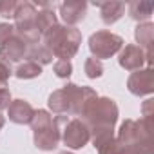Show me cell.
Listing matches in <instances>:
<instances>
[{
    "mask_svg": "<svg viewBox=\"0 0 154 154\" xmlns=\"http://www.w3.org/2000/svg\"><path fill=\"white\" fill-rule=\"evenodd\" d=\"M80 120L89 127L91 141L94 149H98L105 141L114 138V125L118 122V105L112 98L94 96L85 103Z\"/></svg>",
    "mask_w": 154,
    "mask_h": 154,
    "instance_id": "6da1fadb",
    "label": "cell"
},
{
    "mask_svg": "<svg viewBox=\"0 0 154 154\" xmlns=\"http://www.w3.org/2000/svg\"><path fill=\"white\" fill-rule=\"evenodd\" d=\"M98 96L93 87L76 85V84H65L62 89H56L49 94L47 105L49 109L58 116H80L85 103Z\"/></svg>",
    "mask_w": 154,
    "mask_h": 154,
    "instance_id": "7a4b0ae2",
    "label": "cell"
},
{
    "mask_svg": "<svg viewBox=\"0 0 154 154\" xmlns=\"http://www.w3.org/2000/svg\"><path fill=\"white\" fill-rule=\"evenodd\" d=\"M69 116H51L49 111L38 109L35 111L31 118V129H33V140L35 147L40 150H54L62 141V129L60 125H65Z\"/></svg>",
    "mask_w": 154,
    "mask_h": 154,
    "instance_id": "3957f363",
    "label": "cell"
},
{
    "mask_svg": "<svg viewBox=\"0 0 154 154\" xmlns=\"http://www.w3.org/2000/svg\"><path fill=\"white\" fill-rule=\"evenodd\" d=\"M152 118L125 120L114 136L131 154H152Z\"/></svg>",
    "mask_w": 154,
    "mask_h": 154,
    "instance_id": "277c9868",
    "label": "cell"
},
{
    "mask_svg": "<svg viewBox=\"0 0 154 154\" xmlns=\"http://www.w3.org/2000/svg\"><path fill=\"white\" fill-rule=\"evenodd\" d=\"M42 40H44L42 44L53 53V56H56L58 60H69L71 62V58L80 49L82 33L76 27L56 24L42 36Z\"/></svg>",
    "mask_w": 154,
    "mask_h": 154,
    "instance_id": "5b68a950",
    "label": "cell"
},
{
    "mask_svg": "<svg viewBox=\"0 0 154 154\" xmlns=\"http://www.w3.org/2000/svg\"><path fill=\"white\" fill-rule=\"evenodd\" d=\"M36 13H38V9H36V6L33 2H18L17 13L13 17V20H15V24H13L15 35L20 40H24L27 45H36V44L42 42V35L38 33L36 24H35Z\"/></svg>",
    "mask_w": 154,
    "mask_h": 154,
    "instance_id": "8992f818",
    "label": "cell"
},
{
    "mask_svg": "<svg viewBox=\"0 0 154 154\" xmlns=\"http://www.w3.org/2000/svg\"><path fill=\"white\" fill-rule=\"evenodd\" d=\"M123 45H125L123 38L107 29H100L89 36V51H91L93 58H96L100 62L120 53L123 49Z\"/></svg>",
    "mask_w": 154,
    "mask_h": 154,
    "instance_id": "52a82bcc",
    "label": "cell"
},
{
    "mask_svg": "<svg viewBox=\"0 0 154 154\" xmlns=\"http://www.w3.org/2000/svg\"><path fill=\"white\" fill-rule=\"evenodd\" d=\"M62 141L67 149H72V150L84 149L91 141L89 127L80 118H69L62 129Z\"/></svg>",
    "mask_w": 154,
    "mask_h": 154,
    "instance_id": "ba28073f",
    "label": "cell"
},
{
    "mask_svg": "<svg viewBox=\"0 0 154 154\" xmlns=\"http://www.w3.org/2000/svg\"><path fill=\"white\" fill-rule=\"evenodd\" d=\"M127 89L134 96H149L154 93V72L152 67H145L140 71H134L129 80H127Z\"/></svg>",
    "mask_w": 154,
    "mask_h": 154,
    "instance_id": "9c48e42d",
    "label": "cell"
},
{
    "mask_svg": "<svg viewBox=\"0 0 154 154\" xmlns=\"http://www.w3.org/2000/svg\"><path fill=\"white\" fill-rule=\"evenodd\" d=\"M27 51H29V45L24 40H20L17 35H13L9 40H6L0 45V60L9 65L20 63L24 58H27Z\"/></svg>",
    "mask_w": 154,
    "mask_h": 154,
    "instance_id": "30bf717a",
    "label": "cell"
},
{
    "mask_svg": "<svg viewBox=\"0 0 154 154\" xmlns=\"http://www.w3.org/2000/svg\"><path fill=\"white\" fill-rule=\"evenodd\" d=\"M60 11V18L63 20V26L74 27L76 24H80L85 15H87V2H82V0H67V2H62L58 6Z\"/></svg>",
    "mask_w": 154,
    "mask_h": 154,
    "instance_id": "8fae6325",
    "label": "cell"
},
{
    "mask_svg": "<svg viewBox=\"0 0 154 154\" xmlns=\"http://www.w3.org/2000/svg\"><path fill=\"white\" fill-rule=\"evenodd\" d=\"M118 62H120V67H123L125 71H140L147 63V58L143 49H140L136 44H129L120 51Z\"/></svg>",
    "mask_w": 154,
    "mask_h": 154,
    "instance_id": "7c38bea8",
    "label": "cell"
},
{
    "mask_svg": "<svg viewBox=\"0 0 154 154\" xmlns=\"http://www.w3.org/2000/svg\"><path fill=\"white\" fill-rule=\"evenodd\" d=\"M134 38L138 42V47L143 49L147 58V67H152V40H154V24L152 22H141L134 29Z\"/></svg>",
    "mask_w": 154,
    "mask_h": 154,
    "instance_id": "4fadbf2b",
    "label": "cell"
},
{
    "mask_svg": "<svg viewBox=\"0 0 154 154\" xmlns=\"http://www.w3.org/2000/svg\"><path fill=\"white\" fill-rule=\"evenodd\" d=\"M35 114V109L29 102L18 98V100H11L9 107H8V118L9 122L17 123V125H27L31 123V118Z\"/></svg>",
    "mask_w": 154,
    "mask_h": 154,
    "instance_id": "5bb4252c",
    "label": "cell"
},
{
    "mask_svg": "<svg viewBox=\"0 0 154 154\" xmlns=\"http://www.w3.org/2000/svg\"><path fill=\"white\" fill-rule=\"evenodd\" d=\"M96 8H100V18L105 26H112L116 24L123 15H125V2H93Z\"/></svg>",
    "mask_w": 154,
    "mask_h": 154,
    "instance_id": "9a60e30c",
    "label": "cell"
},
{
    "mask_svg": "<svg viewBox=\"0 0 154 154\" xmlns=\"http://www.w3.org/2000/svg\"><path fill=\"white\" fill-rule=\"evenodd\" d=\"M129 9V17L132 20H136L138 24L141 22H150V17H152V11H154V4L152 2H131L127 6Z\"/></svg>",
    "mask_w": 154,
    "mask_h": 154,
    "instance_id": "2e32d148",
    "label": "cell"
},
{
    "mask_svg": "<svg viewBox=\"0 0 154 154\" xmlns=\"http://www.w3.org/2000/svg\"><path fill=\"white\" fill-rule=\"evenodd\" d=\"M13 74L18 80H33V78H38L42 74V65H38L33 60H24L15 67Z\"/></svg>",
    "mask_w": 154,
    "mask_h": 154,
    "instance_id": "e0dca14e",
    "label": "cell"
},
{
    "mask_svg": "<svg viewBox=\"0 0 154 154\" xmlns=\"http://www.w3.org/2000/svg\"><path fill=\"white\" fill-rule=\"evenodd\" d=\"M53 53L40 42V44H36V45H29V51H27V60H33V62H36L38 65H47V63H51L53 62Z\"/></svg>",
    "mask_w": 154,
    "mask_h": 154,
    "instance_id": "ac0fdd59",
    "label": "cell"
},
{
    "mask_svg": "<svg viewBox=\"0 0 154 154\" xmlns=\"http://www.w3.org/2000/svg\"><path fill=\"white\" fill-rule=\"evenodd\" d=\"M35 24H36L38 33L44 36V35H45L53 26H56L58 22H56V15H54V11H53V9H38Z\"/></svg>",
    "mask_w": 154,
    "mask_h": 154,
    "instance_id": "d6986e66",
    "label": "cell"
},
{
    "mask_svg": "<svg viewBox=\"0 0 154 154\" xmlns=\"http://www.w3.org/2000/svg\"><path fill=\"white\" fill-rule=\"evenodd\" d=\"M84 71H85V74H87V78H91V80H94V78H100V76L103 74V63L100 62V60H96V58H87L85 60V63H84Z\"/></svg>",
    "mask_w": 154,
    "mask_h": 154,
    "instance_id": "ffe728a7",
    "label": "cell"
},
{
    "mask_svg": "<svg viewBox=\"0 0 154 154\" xmlns=\"http://www.w3.org/2000/svg\"><path fill=\"white\" fill-rule=\"evenodd\" d=\"M98 150V154H131L116 138H111L109 141H105L102 147H98L96 149Z\"/></svg>",
    "mask_w": 154,
    "mask_h": 154,
    "instance_id": "44dd1931",
    "label": "cell"
},
{
    "mask_svg": "<svg viewBox=\"0 0 154 154\" xmlns=\"http://www.w3.org/2000/svg\"><path fill=\"white\" fill-rule=\"evenodd\" d=\"M53 71H54V74L58 76V78L67 80L72 74V63L69 60H56L54 65H53Z\"/></svg>",
    "mask_w": 154,
    "mask_h": 154,
    "instance_id": "7402d4cb",
    "label": "cell"
},
{
    "mask_svg": "<svg viewBox=\"0 0 154 154\" xmlns=\"http://www.w3.org/2000/svg\"><path fill=\"white\" fill-rule=\"evenodd\" d=\"M17 8H18L17 0H0V17L13 18L17 13Z\"/></svg>",
    "mask_w": 154,
    "mask_h": 154,
    "instance_id": "603a6c76",
    "label": "cell"
},
{
    "mask_svg": "<svg viewBox=\"0 0 154 154\" xmlns=\"http://www.w3.org/2000/svg\"><path fill=\"white\" fill-rule=\"evenodd\" d=\"M11 103V91L8 87V82H0V112L8 111Z\"/></svg>",
    "mask_w": 154,
    "mask_h": 154,
    "instance_id": "cb8c5ba5",
    "label": "cell"
},
{
    "mask_svg": "<svg viewBox=\"0 0 154 154\" xmlns=\"http://www.w3.org/2000/svg\"><path fill=\"white\" fill-rule=\"evenodd\" d=\"M13 35H15V27H13V24H6V22L0 24V45H2L6 40H9Z\"/></svg>",
    "mask_w": 154,
    "mask_h": 154,
    "instance_id": "d4e9b609",
    "label": "cell"
},
{
    "mask_svg": "<svg viewBox=\"0 0 154 154\" xmlns=\"http://www.w3.org/2000/svg\"><path fill=\"white\" fill-rule=\"evenodd\" d=\"M11 74H13V67L0 60V82H8Z\"/></svg>",
    "mask_w": 154,
    "mask_h": 154,
    "instance_id": "484cf974",
    "label": "cell"
},
{
    "mask_svg": "<svg viewBox=\"0 0 154 154\" xmlns=\"http://www.w3.org/2000/svg\"><path fill=\"white\" fill-rule=\"evenodd\" d=\"M4 125H6V118H4V116H2V114H0V129H2V127H4Z\"/></svg>",
    "mask_w": 154,
    "mask_h": 154,
    "instance_id": "4316f807",
    "label": "cell"
},
{
    "mask_svg": "<svg viewBox=\"0 0 154 154\" xmlns=\"http://www.w3.org/2000/svg\"><path fill=\"white\" fill-rule=\"evenodd\" d=\"M60 154H72V152H69V150H63V152H60Z\"/></svg>",
    "mask_w": 154,
    "mask_h": 154,
    "instance_id": "83f0119b",
    "label": "cell"
}]
</instances>
